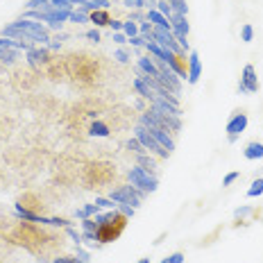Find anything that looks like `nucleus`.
I'll list each match as a JSON object with an SVG mask.
<instances>
[{
    "mask_svg": "<svg viewBox=\"0 0 263 263\" xmlns=\"http://www.w3.org/2000/svg\"><path fill=\"white\" fill-rule=\"evenodd\" d=\"M89 18H91V23L96 25V27H105V25L111 23L109 9H98V12H91V14H89Z\"/></svg>",
    "mask_w": 263,
    "mask_h": 263,
    "instance_id": "nucleus-24",
    "label": "nucleus"
},
{
    "mask_svg": "<svg viewBox=\"0 0 263 263\" xmlns=\"http://www.w3.org/2000/svg\"><path fill=\"white\" fill-rule=\"evenodd\" d=\"M68 21H70V23H78V25H82V23H91L89 14H84V12H82V9H78V7H73V12H70Z\"/></svg>",
    "mask_w": 263,
    "mask_h": 263,
    "instance_id": "nucleus-30",
    "label": "nucleus"
},
{
    "mask_svg": "<svg viewBox=\"0 0 263 263\" xmlns=\"http://www.w3.org/2000/svg\"><path fill=\"white\" fill-rule=\"evenodd\" d=\"M18 59V48H16L14 39L0 36V64L3 66H12Z\"/></svg>",
    "mask_w": 263,
    "mask_h": 263,
    "instance_id": "nucleus-13",
    "label": "nucleus"
},
{
    "mask_svg": "<svg viewBox=\"0 0 263 263\" xmlns=\"http://www.w3.org/2000/svg\"><path fill=\"white\" fill-rule=\"evenodd\" d=\"M238 177H240V173H236V171H234V173H229V175H224V179H222V186H232V184L236 182Z\"/></svg>",
    "mask_w": 263,
    "mask_h": 263,
    "instance_id": "nucleus-42",
    "label": "nucleus"
},
{
    "mask_svg": "<svg viewBox=\"0 0 263 263\" xmlns=\"http://www.w3.org/2000/svg\"><path fill=\"white\" fill-rule=\"evenodd\" d=\"M141 125L143 127H159V129H166L171 132V134H177L179 129H182V120L179 116H163V114L155 111V109H147V111L141 116Z\"/></svg>",
    "mask_w": 263,
    "mask_h": 263,
    "instance_id": "nucleus-6",
    "label": "nucleus"
},
{
    "mask_svg": "<svg viewBox=\"0 0 263 263\" xmlns=\"http://www.w3.org/2000/svg\"><path fill=\"white\" fill-rule=\"evenodd\" d=\"M245 129H248V116H245L243 111H234V116L227 120V127H224L229 143H236L238 136L243 134Z\"/></svg>",
    "mask_w": 263,
    "mask_h": 263,
    "instance_id": "nucleus-10",
    "label": "nucleus"
},
{
    "mask_svg": "<svg viewBox=\"0 0 263 263\" xmlns=\"http://www.w3.org/2000/svg\"><path fill=\"white\" fill-rule=\"evenodd\" d=\"M96 204L100 206V209H107V211L109 209H116V206H118L116 202L111 200V197H96Z\"/></svg>",
    "mask_w": 263,
    "mask_h": 263,
    "instance_id": "nucleus-38",
    "label": "nucleus"
},
{
    "mask_svg": "<svg viewBox=\"0 0 263 263\" xmlns=\"http://www.w3.org/2000/svg\"><path fill=\"white\" fill-rule=\"evenodd\" d=\"M147 21H150L155 27H166V30H171V21L166 18V16H161L157 12V9H147Z\"/></svg>",
    "mask_w": 263,
    "mask_h": 263,
    "instance_id": "nucleus-25",
    "label": "nucleus"
},
{
    "mask_svg": "<svg viewBox=\"0 0 263 263\" xmlns=\"http://www.w3.org/2000/svg\"><path fill=\"white\" fill-rule=\"evenodd\" d=\"M252 39H254V27H252L250 23H245L243 27H240V41H243V43H250Z\"/></svg>",
    "mask_w": 263,
    "mask_h": 263,
    "instance_id": "nucleus-36",
    "label": "nucleus"
},
{
    "mask_svg": "<svg viewBox=\"0 0 263 263\" xmlns=\"http://www.w3.org/2000/svg\"><path fill=\"white\" fill-rule=\"evenodd\" d=\"M136 166L139 168H143V171H147L150 175H157V161L152 159L147 152H141V155H136Z\"/></svg>",
    "mask_w": 263,
    "mask_h": 263,
    "instance_id": "nucleus-23",
    "label": "nucleus"
},
{
    "mask_svg": "<svg viewBox=\"0 0 263 263\" xmlns=\"http://www.w3.org/2000/svg\"><path fill=\"white\" fill-rule=\"evenodd\" d=\"M127 150H129V152H134V155H141V152H145V147L141 145V141L134 136V139H129V141H127Z\"/></svg>",
    "mask_w": 263,
    "mask_h": 263,
    "instance_id": "nucleus-39",
    "label": "nucleus"
},
{
    "mask_svg": "<svg viewBox=\"0 0 263 263\" xmlns=\"http://www.w3.org/2000/svg\"><path fill=\"white\" fill-rule=\"evenodd\" d=\"M114 41H116L118 46H123V43H127L129 39H127V36L123 34V32H114Z\"/></svg>",
    "mask_w": 263,
    "mask_h": 263,
    "instance_id": "nucleus-47",
    "label": "nucleus"
},
{
    "mask_svg": "<svg viewBox=\"0 0 263 263\" xmlns=\"http://www.w3.org/2000/svg\"><path fill=\"white\" fill-rule=\"evenodd\" d=\"M123 34L127 36V39H132V36L139 34V23H134V21H123Z\"/></svg>",
    "mask_w": 263,
    "mask_h": 263,
    "instance_id": "nucleus-31",
    "label": "nucleus"
},
{
    "mask_svg": "<svg viewBox=\"0 0 263 263\" xmlns=\"http://www.w3.org/2000/svg\"><path fill=\"white\" fill-rule=\"evenodd\" d=\"M3 68H5V66H3V64H0V73H3Z\"/></svg>",
    "mask_w": 263,
    "mask_h": 263,
    "instance_id": "nucleus-52",
    "label": "nucleus"
},
{
    "mask_svg": "<svg viewBox=\"0 0 263 263\" xmlns=\"http://www.w3.org/2000/svg\"><path fill=\"white\" fill-rule=\"evenodd\" d=\"M116 179V166L109 161H89L82 171V182L86 189H100Z\"/></svg>",
    "mask_w": 263,
    "mask_h": 263,
    "instance_id": "nucleus-4",
    "label": "nucleus"
},
{
    "mask_svg": "<svg viewBox=\"0 0 263 263\" xmlns=\"http://www.w3.org/2000/svg\"><path fill=\"white\" fill-rule=\"evenodd\" d=\"M134 89L139 91V96H141V98H147L150 102L157 98V96H155V91H152L150 86H147V82H145L143 78H136V80H134Z\"/></svg>",
    "mask_w": 263,
    "mask_h": 263,
    "instance_id": "nucleus-26",
    "label": "nucleus"
},
{
    "mask_svg": "<svg viewBox=\"0 0 263 263\" xmlns=\"http://www.w3.org/2000/svg\"><path fill=\"white\" fill-rule=\"evenodd\" d=\"M136 68H139V75H145V78H159V68L155 64V57L152 54H145V57H139V64H136Z\"/></svg>",
    "mask_w": 263,
    "mask_h": 263,
    "instance_id": "nucleus-19",
    "label": "nucleus"
},
{
    "mask_svg": "<svg viewBox=\"0 0 263 263\" xmlns=\"http://www.w3.org/2000/svg\"><path fill=\"white\" fill-rule=\"evenodd\" d=\"M9 238H12V243L32 252L36 259H46L48 252L57 250V245H62V236L59 234L48 232L43 224L27 222V220L16 224L12 229V234H9Z\"/></svg>",
    "mask_w": 263,
    "mask_h": 263,
    "instance_id": "nucleus-1",
    "label": "nucleus"
},
{
    "mask_svg": "<svg viewBox=\"0 0 263 263\" xmlns=\"http://www.w3.org/2000/svg\"><path fill=\"white\" fill-rule=\"evenodd\" d=\"M109 27H111L114 32H123V21H114V18H111V23H109Z\"/></svg>",
    "mask_w": 263,
    "mask_h": 263,
    "instance_id": "nucleus-48",
    "label": "nucleus"
},
{
    "mask_svg": "<svg viewBox=\"0 0 263 263\" xmlns=\"http://www.w3.org/2000/svg\"><path fill=\"white\" fill-rule=\"evenodd\" d=\"M14 25L18 27V32L25 36L27 41L32 43H39V46H48L50 43V30H48L43 23H39V21L34 18H25V16H21L18 21H14Z\"/></svg>",
    "mask_w": 263,
    "mask_h": 263,
    "instance_id": "nucleus-5",
    "label": "nucleus"
},
{
    "mask_svg": "<svg viewBox=\"0 0 263 263\" xmlns=\"http://www.w3.org/2000/svg\"><path fill=\"white\" fill-rule=\"evenodd\" d=\"M168 3H171V7H173V14H182V16L189 14V5H186V0H168Z\"/></svg>",
    "mask_w": 263,
    "mask_h": 263,
    "instance_id": "nucleus-33",
    "label": "nucleus"
},
{
    "mask_svg": "<svg viewBox=\"0 0 263 263\" xmlns=\"http://www.w3.org/2000/svg\"><path fill=\"white\" fill-rule=\"evenodd\" d=\"M91 136H109V125L102 123V120H93L91 127H89Z\"/></svg>",
    "mask_w": 263,
    "mask_h": 263,
    "instance_id": "nucleus-29",
    "label": "nucleus"
},
{
    "mask_svg": "<svg viewBox=\"0 0 263 263\" xmlns=\"http://www.w3.org/2000/svg\"><path fill=\"white\" fill-rule=\"evenodd\" d=\"M27 64H30V68H34V70H39L41 73V68H46V64L52 59V54H50V48L48 46H39V48H32V50H27Z\"/></svg>",
    "mask_w": 263,
    "mask_h": 263,
    "instance_id": "nucleus-12",
    "label": "nucleus"
},
{
    "mask_svg": "<svg viewBox=\"0 0 263 263\" xmlns=\"http://www.w3.org/2000/svg\"><path fill=\"white\" fill-rule=\"evenodd\" d=\"M157 12L161 14V16H166L168 21L173 18V7H171V3H168V0H157Z\"/></svg>",
    "mask_w": 263,
    "mask_h": 263,
    "instance_id": "nucleus-32",
    "label": "nucleus"
},
{
    "mask_svg": "<svg viewBox=\"0 0 263 263\" xmlns=\"http://www.w3.org/2000/svg\"><path fill=\"white\" fill-rule=\"evenodd\" d=\"M127 179H129V184L134 186V189L143 191L145 195L155 193V191L159 189V179H157V175H150L147 171H143V168H139V166L129 168Z\"/></svg>",
    "mask_w": 263,
    "mask_h": 263,
    "instance_id": "nucleus-8",
    "label": "nucleus"
},
{
    "mask_svg": "<svg viewBox=\"0 0 263 263\" xmlns=\"http://www.w3.org/2000/svg\"><path fill=\"white\" fill-rule=\"evenodd\" d=\"M114 59L120 64H129L132 62V52L127 50V48H118L116 52H114Z\"/></svg>",
    "mask_w": 263,
    "mask_h": 263,
    "instance_id": "nucleus-35",
    "label": "nucleus"
},
{
    "mask_svg": "<svg viewBox=\"0 0 263 263\" xmlns=\"http://www.w3.org/2000/svg\"><path fill=\"white\" fill-rule=\"evenodd\" d=\"M107 197H111L116 204H129V206H134V209H139V206L143 204V200H145V193L143 191H139V189H134L132 184H127V186L111 189Z\"/></svg>",
    "mask_w": 263,
    "mask_h": 263,
    "instance_id": "nucleus-7",
    "label": "nucleus"
},
{
    "mask_svg": "<svg viewBox=\"0 0 263 263\" xmlns=\"http://www.w3.org/2000/svg\"><path fill=\"white\" fill-rule=\"evenodd\" d=\"M127 43H132L134 48H145V43H147V41H145L141 34H136V36H132V39H129Z\"/></svg>",
    "mask_w": 263,
    "mask_h": 263,
    "instance_id": "nucleus-44",
    "label": "nucleus"
},
{
    "mask_svg": "<svg viewBox=\"0 0 263 263\" xmlns=\"http://www.w3.org/2000/svg\"><path fill=\"white\" fill-rule=\"evenodd\" d=\"M86 0H70V5H73V7H80V5H84Z\"/></svg>",
    "mask_w": 263,
    "mask_h": 263,
    "instance_id": "nucleus-49",
    "label": "nucleus"
},
{
    "mask_svg": "<svg viewBox=\"0 0 263 263\" xmlns=\"http://www.w3.org/2000/svg\"><path fill=\"white\" fill-rule=\"evenodd\" d=\"M150 109H155V111L163 114V116H182V109H179V105L166 102V100H161V98H155V100L150 102Z\"/></svg>",
    "mask_w": 263,
    "mask_h": 263,
    "instance_id": "nucleus-20",
    "label": "nucleus"
},
{
    "mask_svg": "<svg viewBox=\"0 0 263 263\" xmlns=\"http://www.w3.org/2000/svg\"><path fill=\"white\" fill-rule=\"evenodd\" d=\"M136 139H139L141 141V145H143L145 147V150L147 152H150V155H157V157H161V159H168V157H171V152H168L166 150V147H161V145H159V141L155 139V136H152L150 134V129H147V127H143V125H136Z\"/></svg>",
    "mask_w": 263,
    "mask_h": 263,
    "instance_id": "nucleus-9",
    "label": "nucleus"
},
{
    "mask_svg": "<svg viewBox=\"0 0 263 263\" xmlns=\"http://www.w3.org/2000/svg\"><path fill=\"white\" fill-rule=\"evenodd\" d=\"M98 229H96V238L100 245H109V243H116V240L123 236V232L127 229L129 218L125 213H120L118 209H109L102 211L98 216H93Z\"/></svg>",
    "mask_w": 263,
    "mask_h": 263,
    "instance_id": "nucleus-3",
    "label": "nucleus"
},
{
    "mask_svg": "<svg viewBox=\"0 0 263 263\" xmlns=\"http://www.w3.org/2000/svg\"><path fill=\"white\" fill-rule=\"evenodd\" d=\"M123 5L129 9H143V7H147V0H125Z\"/></svg>",
    "mask_w": 263,
    "mask_h": 263,
    "instance_id": "nucleus-41",
    "label": "nucleus"
},
{
    "mask_svg": "<svg viewBox=\"0 0 263 263\" xmlns=\"http://www.w3.org/2000/svg\"><path fill=\"white\" fill-rule=\"evenodd\" d=\"M39 263H54V261H48V259H36Z\"/></svg>",
    "mask_w": 263,
    "mask_h": 263,
    "instance_id": "nucleus-50",
    "label": "nucleus"
},
{
    "mask_svg": "<svg viewBox=\"0 0 263 263\" xmlns=\"http://www.w3.org/2000/svg\"><path fill=\"white\" fill-rule=\"evenodd\" d=\"M14 209H25L32 213H39V216H46V204H43V200L36 193H23L16 200Z\"/></svg>",
    "mask_w": 263,
    "mask_h": 263,
    "instance_id": "nucleus-11",
    "label": "nucleus"
},
{
    "mask_svg": "<svg viewBox=\"0 0 263 263\" xmlns=\"http://www.w3.org/2000/svg\"><path fill=\"white\" fill-rule=\"evenodd\" d=\"M252 211H254V209H252V206H240V209L234 211V216H236L238 220H243V218H245V216H250Z\"/></svg>",
    "mask_w": 263,
    "mask_h": 263,
    "instance_id": "nucleus-43",
    "label": "nucleus"
},
{
    "mask_svg": "<svg viewBox=\"0 0 263 263\" xmlns=\"http://www.w3.org/2000/svg\"><path fill=\"white\" fill-rule=\"evenodd\" d=\"M238 84H243L248 93H256V91H259V78H256V70H254V66H252V64H248L243 68V78H240Z\"/></svg>",
    "mask_w": 263,
    "mask_h": 263,
    "instance_id": "nucleus-18",
    "label": "nucleus"
},
{
    "mask_svg": "<svg viewBox=\"0 0 263 263\" xmlns=\"http://www.w3.org/2000/svg\"><path fill=\"white\" fill-rule=\"evenodd\" d=\"M145 50L152 54V57H157V59H161V62H166V57H168V50L166 48H161L157 41H147L145 43Z\"/></svg>",
    "mask_w": 263,
    "mask_h": 263,
    "instance_id": "nucleus-28",
    "label": "nucleus"
},
{
    "mask_svg": "<svg viewBox=\"0 0 263 263\" xmlns=\"http://www.w3.org/2000/svg\"><path fill=\"white\" fill-rule=\"evenodd\" d=\"M243 157L248 159V161H259V159H263V143H259V141L248 143L243 150Z\"/></svg>",
    "mask_w": 263,
    "mask_h": 263,
    "instance_id": "nucleus-22",
    "label": "nucleus"
},
{
    "mask_svg": "<svg viewBox=\"0 0 263 263\" xmlns=\"http://www.w3.org/2000/svg\"><path fill=\"white\" fill-rule=\"evenodd\" d=\"M259 195H263V179H261V177L254 179V182H252V186L248 189V197H259Z\"/></svg>",
    "mask_w": 263,
    "mask_h": 263,
    "instance_id": "nucleus-34",
    "label": "nucleus"
},
{
    "mask_svg": "<svg viewBox=\"0 0 263 263\" xmlns=\"http://www.w3.org/2000/svg\"><path fill=\"white\" fill-rule=\"evenodd\" d=\"M52 261H54V263H84V261H82L78 254H62V256L57 254Z\"/></svg>",
    "mask_w": 263,
    "mask_h": 263,
    "instance_id": "nucleus-37",
    "label": "nucleus"
},
{
    "mask_svg": "<svg viewBox=\"0 0 263 263\" xmlns=\"http://www.w3.org/2000/svg\"><path fill=\"white\" fill-rule=\"evenodd\" d=\"M171 30L175 34V39H184V36H189L191 32V25H189V18L182 14H173L171 18Z\"/></svg>",
    "mask_w": 263,
    "mask_h": 263,
    "instance_id": "nucleus-16",
    "label": "nucleus"
},
{
    "mask_svg": "<svg viewBox=\"0 0 263 263\" xmlns=\"http://www.w3.org/2000/svg\"><path fill=\"white\" fill-rule=\"evenodd\" d=\"M98 213H100V206L93 202V204L80 206V209L75 211V218H80V220H86V218H93V216H98Z\"/></svg>",
    "mask_w": 263,
    "mask_h": 263,
    "instance_id": "nucleus-27",
    "label": "nucleus"
},
{
    "mask_svg": "<svg viewBox=\"0 0 263 263\" xmlns=\"http://www.w3.org/2000/svg\"><path fill=\"white\" fill-rule=\"evenodd\" d=\"M136 263H150V259H139Z\"/></svg>",
    "mask_w": 263,
    "mask_h": 263,
    "instance_id": "nucleus-51",
    "label": "nucleus"
},
{
    "mask_svg": "<svg viewBox=\"0 0 263 263\" xmlns=\"http://www.w3.org/2000/svg\"><path fill=\"white\" fill-rule=\"evenodd\" d=\"M73 9L70 0H27L25 9Z\"/></svg>",
    "mask_w": 263,
    "mask_h": 263,
    "instance_id": "nucleus-15",
    "label": "nucleus"
},
{
    "mask_svg": "<svg viewBox=\"0 0 263 263\" xmlns=\"http://www.w3.org/2000/svg\"><path fill=\"white\" fill-rule=\"evenodd\" d=\"M184 259H186L184 252H173V254L166 256V259H163L161 263H184Z\"/></svg>",
    "mask_w": 263,
    "mask_h": 263,
    "instance_id": "nucleus-40",
    "label": "nucleus"
},
{
    "mask_svg": "<svg viewBox=\"0 0 263 263\" xmlns=\"http://www.w3.org/2000/svg\"><path fill=\"white\" fill-rule=\"evenodd\" d=\"M66 73L82 86H93L102 78V66L86 52H73L66 57Z\"/></svg>",
    "mask_w": 263,
    "mask_h": 263,
    "instance_id": "nucleus-2",
    "label": "nucleus"
},
{
    "mask_svg": "<svg viewBox=\"0 0 263 263\" xmlns=\"http://www.w3.org/2000/svg\"><path fill=\"white\" fill-rule=\"evenodd\" d=\"M200 75H202L200 54L195 50H191L189 52V78H186V82H189V84H197V82H200Z\"/></svg>",
    "mask_w": 263,
    "mask_h": 263,
    "instance_id": "nucleus-17",
    "label": "nucleus"
},
{
    "mask_svg": "<svg viewBox=\"0 0 263 263\" xmlns=\"http://www.w3.org/2000/svg\"><path fill=\"white\" fill-rule=\"evenodd\" d=\"M84 36H86V39H89V41L98 43V41H100V30H98V27H96V30H89Z\"/></svg>",
    "mask_w": 263,
    "mask_h": 263,
    "instance_id": "nucleus-45",
    "label": "nucleus"
},
{
    "mask_svg": "<svg viewBox=\"0 0 263 263\" xmlns=\"http://www.w3.org/2000/svg\"><path fill=\"white\" fill-rule=\"evenodd\" d=\"M116 209H118L120 213H125V216H127V218L134 216V206H129V204H118Z\"/></svg>",
    "mask_w": 263,
    "mask_h": 263,
    "instance_id": "nucleus-46",
    "label": "nucleus"
},
{
    "mask_svg": "<svg viewBox=\"0 0 263 263\" xmlns=\"http://www.w3.org/2000/svg\"><path fill=\"white\" fill-rule=\"evenodd\" d=\"M150 134H152V136H155V139L159 141V145H161V147H166V150L173 155V150H175V139H173V134H171V132H166V129H159V127H150Z\"/></svg>",
    "mask_w": 263,
    "mask_h": 263,
    "instance_id": "nucleus-21",
    "label": "nucleus"
},
{
    "mask_svg": "<svg viewBox=\"0 0 263 263\" xmlns=\"http://www.w3.org/2000/svg\"><path fill=\"white\" fill-rule=\"evenodd\" d=\"M166 64L171 66L173 73H177L182 80L189 78V59H186V54H182V52H171V50H168Z\"/></svg>",
    "mask_w": 263,
    "mask_h": 263,
    "instance_id": "nucleus-14",
    "label": "nucleus"
}]
</instances>
